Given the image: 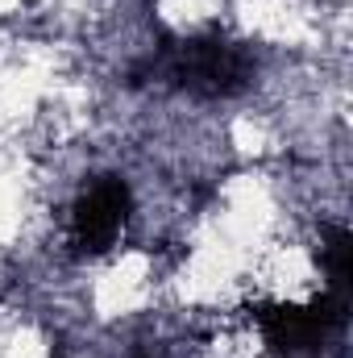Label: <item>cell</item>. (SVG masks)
<instances>
[{
	"mask_svg": "<svg viewBox=\"0 0 353 358\" xmlns=\"http://www.w3.org/2000/svg\"><path fill=\"white\" fill-rule=\"evenodd\" d=\"M350 275H329L324 296L312 304H266L254 308L266 346L278 358H329L341 355L350 325Z\"/></svg>",
	"mask_w": 353,
	"mask_h": 358,
	"instance_id": "1",
	"label": "cell"
},
{
	"mask_svg": "<svg viewBox=\"0 0 353 358\" xmlns=\"http://www.w3.org/2000/svg\"><path fill=\"white\" fill-rule=\"evenodd\" d=\"M146 76L195 100H229L254 84V59L225 38H183L146 63Z\"/></svg>",
	"mask_w": 353,
	"mask_h": 358,
	"instance_id": "2",
	"label": "cell"
},
{
	"mask_svg": "<svg viewBox=\"0 0 353 358\" xmlns=\"http://www.w3.org/2000/svg\"><path fill=\"white\" fill-rule=\"evenodd\" d=\"M129 213H133V192L121 176H96L91 183H84V192L71 204V229H67L71 250L84 259L112 250L129 225Z\"/></svg>",
	"mask_w": 353,
	"mask_h": 358,
	"instance_id": "3",
	"label": "cell"
},
{
	"mask_svg": "<svg viewBox=\"0 0 353 358\" xmlns=\"http://www.w3.org/2000/svg\"><path fill=\"white\" fill-rule=\"evenodd\" d=\"M133 358H150V355H133Z\"/></svg>",
	"mask_w": 353,
	"mask_h": 358,
	"instance_id": "4",
	"label": "cell"
}]
</instances>
